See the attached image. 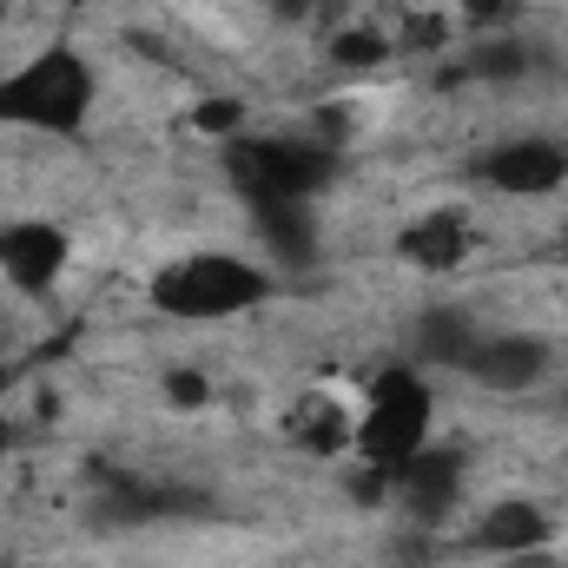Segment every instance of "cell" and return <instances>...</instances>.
Wrapping results in <instances>:
<instances>
[{"label": "cell", "mask_w": 568, "mask_h": 568, "mask_svg": "<svg viewBox=\"0 0 568 568\" xmlns=\"http://www.w3.org/2000/svg\"><path fill=\"white\" fill-rule=\"evenodd\" d=\"M542 542H549V509L529 496H496L476 516V549H489V556H529Z\"/></svg>", "instance_id": "obj_5"}, {"label": "cell", "mask_w": 568, "mask_h": 568, "mask_svg": "<svg viewBox=\"0 0 568 568\" xmlns=\"http://www.w3.org/2000/svg\"><path fill=\"white\" fill-rule=\"evenodd\" d=\"M0 20H7V0H0Z\"/></svg>", "instance_id": "obj_10"}, {"label": "cell", "mask_w": 568, "mask_h": 568, "mask_svg": "<svg viewBox=\"0 0 568 568\" xmlns=\"http://www.w3.org/2000/svg\"><path fill=\"white\" fill-rule=\"evenodd\" d=\"M463 245H469V232H463L456 219H424V225L404 239V258H410V265H424V272H443V265H456V258H463Z\"/></svg>", "instance_id": "obj_7"}, {"label": "cell", "mask_w": 568, "mask_h": 568, "mask_svg": "<svg viewBox=\"0 0 568 568\" xmlns=\"http://www.w3.org/2000/svg\"><path fill=\"white\" fill-rule=\"evenodd\" d=\"M0 265H7V278L20 291H47L60 278V265H67V239L47 232V225H13L0 239Z\"/></svg>", "instance_id": "obj_6"}, {"label": "cell", "mask_w": 568, "mask_h": 568, "mask_svg": "<svg viewBox=\"0 0 568 568\" xmlns=\"http://www.w3.org/2000/svg\"><path fill=\"white\" fill-rule=\"evenodd\" d=\"M476 73H483V80H523V73H529V47H523V40H489V47L476 53Z\"/></svg>", "instance_id": "obj_8"}, {"label": "cell", "mask_w": 568, "mask_h": 568, "mask_svg": "<svg viewBox=\"0 0 568 568\" xmlns=\"http://www.w3.org/2000/svg\"><path fill=\"white\" fill-rule=\"evenodd\" d=\"M509 13V0H463V20H476V27H496Z\"/></svg>", "instance_id": "obj_9"}, {"label": "cell", "mask_w": 568, "mask_h": 568, "mask_svg": "<svg viewBox=\"0 0 568 568\" xmlns=\"http://www.w3.org/2000/svg\"><path fill=\"white\" fill-rule=\"evenodd\" d=\"M456 503H463V456L456 449L424 443V449H410L397 463V509H404V523L443 529L456 516Z\"/></svg>", "instance_id": "obj_1"}, {"label": "cell", "mask_w": 568, "mask_h": 568, "mask_svg": "<svg viewBox=\"0 0 568 568\" xmlns=\"http://www.w3.org/2000/svg\"><path fill=\"white\" fill-rule=\"evenodd\" d=\"M172 311H192V317H219V311H232V304H245V297H258V278L245 272V265H232V258H185L165 291H159Z\"/></svg>", "instance_id": "obj_3"}, {"label": "cell", "mask_w": 568, "mask_h": 568, "mask_svg": "<svg viewBox=\"0 0 568 568\" xmlns=\"http://www.w3.org/2000/svg\"><path fill=\"white\" fill-rule=\"evenodd\" d=\"M463 371H469L483 390L516 397V390H536V384H542V371H549V344H542V337H516V331H489V337L469 344Z\"/></svg>", "instance_id": "obj_2"}, {"label": "cell", "mask_w": 568, "mask_h": 568, "mask_svg": "<svg viewBox=\"0 0 568 568\" xmlns=\"http://www.w3.org/2000/svg\"><path fill=\"white\" fill-rule=\"evenodd\" d=\"M483 179L509 199H536V192H556L568 179V152L549 140H509L483 159Z\"/></svg>", "instance_id": "obj_4"}]
</instances>
